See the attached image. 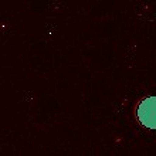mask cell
Listing matches in <instances>:
<instances>
[{
  "label": "cell",
  "mask_w": 156,
  "mask_h": 156,
  "mask_svg": "<svg viewBox=\"0 0 156 156\" xmlns=\"http://www.w3.org/2000/svg\"><path fill=\"white\" fill-rule=\"evenodd\" d=\"M136 116L140 125L148 129H156V97H148L138 105Z\"/></svg>",
  "instance_id": "cell-1"
}]
</instances>
